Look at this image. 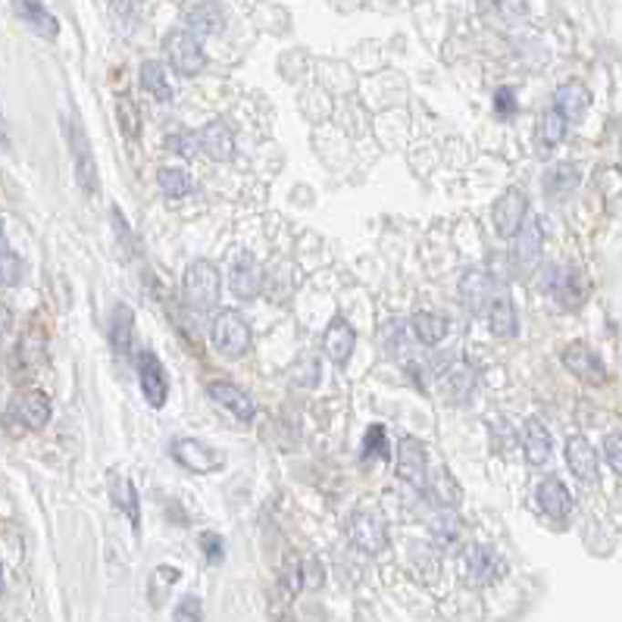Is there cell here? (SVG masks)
Returning a JSON list of instances; mask_svg holds the SVG:
<instances>
[{
	"label": "cell",
	"mask_w": 622,
	"mask_h": 622,
	"mask_svg": "<svg viewBox=\"0 0 622 622\" xmlns=\"http://www.w3.org/2000/svg\"><path fill=\"white\" fill-rule=\"evenodd\" d=\"M185 297L194 310H213L223 295V282H219V269L207 260H194L185 269V279H181Z\"/></svg>",
	"instance_id": "6da1fadb"
},
{
	"label": "cell",
	"mask_w": 622,
	"mask_h": 622,
	"mask_svg": "<svg viewBox=\"0 0 622 622\" xmlns=\"http://www.w3.org/2000/svg\"><path fill=\"white\" fill-rule=\"evenodd\" d=\"M210 335H213V344L216 350L223 357H244L247 350H251V322L241 316L238 310H223L219 316L213 319V328H210Z\"/></svg>",
	"instance_id": "7a4b0ae2"
},
{
	"label": "cell",
	"mask_w": 622,
	"mask_h": 622,
	"mask_svg": "<svg viewBox=\"0 0 622 622\" xmlns=\"http://www.w3.org/2000/svg\"><path fill=\"white\" fill-rule=\"evenodd\" d=\"M166 60L179 76L185 78H194L203 72V63H207V57H203V47L201 41H197L194 32H188V28H175V32L166 35Z\"/></svg>",
	"instance_id": "3957f363"
},
{
	"label": "cell",
	"mask_w": 622,
	"mask_h": 622,
	"mask_svg": "<svg viewBox=\"0 0 622 622\" xmlns=\"http://www.w3.org/2000/svg\"><path fill=\"white\" fill-rule=\"evenodd\" d=\"M460 573L472 588H485V585H494L501 579L507 566L488 544H470L463 551V560H460Z\"/></svg>",
	"instance_id": "277c9868"
},
{
	"label": "cell",
	"mask_w": 622,
	"mask_h": 622,
	"mask_svg": "<svg viewBox=\"0 0 622 622\" xmlns=\"http://www.w3.org/2000/svg\"><path fill=\"white\" fill-rule=\"evenodd\" d=\"M347 532H350V541H354L363 554H372V557L388 547V525L378 510H369V507L357 510V513L350 516Z\"/></svg>",
	"instance_id": "5b68a950"
},
{
	"label": "cell",
	"mask_w": 622,
	"mask_h": 622,
	"mask_svg": "<svg viewBox=\"0 0 622 622\" xmlns=\"http://www.w3.org/2000/svg\"><path fill=\"white\" fill-rule=\"evenodd\" d=\"M175 463H181L192 472H219L225 466V453L213 448V444H203L197 438H175L170 444Z\"/></svg>",
	"instance_id": "8992f818"
},
{
	"label": "cell",
	"mask_w": 622,
	"mask_h": 622,
	"mask_svg": "<svg viewBox=\"0 0 622 622\" xmlns=\"http://www.w3.org/2000/svg\"><path fill=\"white\" fill-rule=\"evenodd\" d=\"M492 219H494L497 235L516 238L519 229L525 225V219H529V197H525V192H519V188H507V192L494 201Z\"/></svg>",
	"instance_id": "52a82bcc"
},
{
	"label": "cell",
	"mask_w": 622,
	"mask_h": 622,
	"mask_svg": "<svg viewBox=\"0 0 622 622\" xmlns=\"http://www.w3.org/2000/svg\"><path fill=\"white\" fill-rule=\"evenodd\" d=\"M66 138H69V150H72V163H76V179L78 185L85 188L88 194L98 192V163H94L91 144H88V135L78 119L66 122Z\"/></svg>",
	"instance_id": "ba28073f"
},
{
	"label": "cell",
	"mask_w": 622,
	"mask_h": 622,
	"mask_svg": "<svg viewBox=\"0 0 622 622\" xmlns=\"http://www.w3.org/2000/svg\"><path fill=\"white\" fill-rule=\"evenodd\" d=\"M229 288H232V295L241 297V301H251V297H257L263 291V269L254 254L241 251L238 257H232Z\"/></svg>",
	"instance_id": "9c48e42d"
},
{
	"label": "cell",
	"mask_w": 622,
	"mask_h": 622,
	"mask_svg": "<svg viewBox=\"0 0 622 622\" xmlns=\"http://www.w3.org/2000/svg\"><path fill=\"white\" fill-rule=\"evenodd\" d=\"M563 366H566L575 378H582V382H588V385L606 382V366L601 363V357L582 341H573L566 350H563Z\"/></svg>",
	"instance_id": "30bf717a"
},
{
	"label": "cell",
	"mask_w": 622,
	"mask_h": 622,
	"mask_svg": "<svg viewBox=\"0 0 622 622\" xmlns=\"http://www.w3.org/2000/svg\"><path fill=\"white\" fill-rule=\"evenodd\" d=\"M398 479L404 485L416 488V492H426L429 488V475H426V448H422L416 438H404L398 448Z\"/></svg>",
	"instance_id": "8fae6325"
},
{
	"label": "cell",
	"mask_w": 622,
	"mask_h": 622,
	"mask_svg": "<svg viewBox=\"0 0 622 622\" xmlns=\"http://www.w3.org/2000/svg\"><path fill=\"white\" fill-rule=\"evenodd\" d=\"M138 378H141V391L153 409H163L170 398V382H166V369L150 350L138 354Z\"/></svg>",
	"instance_id": "7c38bea8"
},
{
	"label": "cell",
	"mask_w": 622,
	"mask_h": 622,
	"mask_svg": "<svg viewBox=\"0 0 622 622\" xmlns=\"http://www.w3.org/2000/svg\"><path fill=\"white\" fill-rule=\"evenodd\" d=\"M197 157H207L213 163H225L235 153V135L225 122H210V126L197 129Z\"/></svg>",
	"instance_id": "4fadbf2b"
},
{
	"label": "cell",
	"mask_w": 622,
	"mask_h": 622,
	"mask_svg": "<svg viewBox=\"0 0 622 622\" xmlns=\"http://www.w3.org/2000/svg\"><path fill=\"white\" fill-rule=\"evenodd\" d=\"M494 288H497V282L488 269H466L463 279H460V297H463L466 306H470V313L488 310L497 297Z\"/></svg>",
	"instance_id": "5bb4252c"
},
{
	"label": "cell",
	"mask_w": 622,
	"mask_h": 622,
	"mask_svg": "<svg viewBox=\"0 0 622 622\" xmlns=\"http://www.w3.org/2000/svg\"><path fill=\"white\" fill-rule=\"evenodd\" d=\"M10 416L19 420L22 429H44L50 422V398L38 388L32 391H22L10 407Z\"/></svg>",
	"instance_id": "9a60e30c"
},
{
	"label": "cell",
	"mask_w": 622,
	"mask_h": 622,
	"mask_svg": "<svg viewBox=\"0 0 622 622\" xmlns=\"http://www.w3.org/2000/svg\"><path fill=\"white\" fill-rule=\"evenodd\" d=\"M207 398L213 400L216 407H223V409H229L232 416H238L241 422H251L254 416H257V404L251 400V394L241 391V388L232 382H210Z\"/></svg>",
	"instance_id": "2e32d148"
},
{
	"label": "cell",
	"mask_w": 622,
	"mask_h": 622,
	"mask_svg": "<svg viewBox=\"0 0 622 622\" xmlns=\"http://www.w3.org/2000/svg\"><path fill=\"white\" fill-rule=\"evenodd\" d=\"M354 347H357V332L350 328V322L344 316H335L328 322L326 335H322V350H326V357L335 366H347Z\"/></svg>",
	"instance_id": "e0dca14e"
},
{
	"label": "cell",
	"mask_w": 622,
	"mask_h": 622,
	"mask_svg": "<svg viewBox=\"0 0 622 622\" xmlns=\"http://www.w3.org/2000/svg\"><path fill=\"white\" fill-rule=\"evenodd\" d=\"M13 13L44 41H57V35H60V22L41 0H13Z\"/></svg>",
	"instance_id": "ac0fdd59"
},
{
	"label": "cell",
	"mask_w": 622,
	"mask_h": 622,
	"mask_svg": "<svg viewBox=\"0 0 622 622\" xmlns=\"http://www.w3.org/2000/svg\"><path fill=\"white\" fill-rule=\"evenodd\" d=\"M566 463L575 479L585 482V485H595L597 482V453L585 435H573L566 441Z\"/></svg>",
	"instance_id": "d6986e66"
},
{
	"label": "cell",
	"mask_w": 622,
	"mask_h": 622,
	"mask_svg": "<svg viewBox=\"0 0 622 622\" xmlns=\"http://www.w3.org/2000/svg\"><path fill=\"white\" fill-rule=\"evenodd\" d=\"M551 431L544 429V422L541 420H525L523 426V453H525V463L529 466H544L547 460H551Z\"/></svg>",
	"instance_id": "ffe728a7"
},
{
	"label": "cell",
	"mask_w": 622,
	"mask_h": 622,
	"mask_svg": "<svg viewBox=\"0 0 622 622\" xmlns=\"http://www.w3.org/2000/svg\"><path fill=\"white\" fill-rule=\"evenodd\" d=\"M538 507L551 519H566L573 513V494H569V488L563 485L557 475H547L538 485Z\"/></svg>",
	"instance_id": "44dd1931"
},
{
	"label": "cell",
	"mask_w": 622,
	"mask_h": 622,
	"mask_svg": "<svg viewBox=\"0 0 622 622\" xmlns=\"http://www.w3.org/2000/svg\"><path fill=\"white\" fill-rule=\"evenodd\" d=\"M541 251H544V232H541V223L538 219H525V225L516 235V251H513L516 266L532 269L541 260Z\"/></svg>",
	"instance_id": "7402d4cb"
},
{
	"label": "cell",
	"mask_w": 622,
	"mask_h": 622,
	"mask_svg": "<svg viewBox=\"0 0 622 622\" xmlns=\"http://www.w3.org/2000/svg\"><path fill=\"white\" fill-rule=\"evenodd\" d=\"M588 104H591V94L585 91L582 85H563V88L554 91V109H557V113L569 122V126L585 119Z\"/></svg>",
	"instance_id": "603a6c76"
},
{
	"label": "cell",
	"mask_w": 622,
	"mask_h": 622,
	"mask_svg": "<svg viewBox=\"0 0 622 622\" xmlns=\"http://www.w3.org/2000/svg\"><path fill=\"white\" fill-rule=\"evenodd\" d=\"M488 326H492V332L497 338H513L519 332V319H516V306L510 301L507 291H501V295L494 297L492 306H488Z\"/></svg>",
	"instance_id": "cb8c5ba5"
},
{
	"label": "cell",
	"mask_w": 622,
	"mask_h": 622,
	"mask_svg": "<svg viewBox=\"0 0 622 622\" xmlns=\"http://www.w3.org/2000/svg\"><path fill=\"white\" fill-rule=\"evenodd\" d=\"M109 497H113V503L119 507V513L131 523V529H138V525H141V507H138V488L131 485V479H126V475H113V482H109Z\"/></svg>",
	"instance_id": "d4e9b609"
},
{
	"label": "cell",
	"mask_w": 622,
	"mask_h": 622,
	"mask_svg": "<svg viewBox=\"0 0 622 622\" xmlns=\"http://www.w3.org/2000/svg\"><path fill=\"white\" fill-rule=\"evenodd\" d=\"M475 378H479V372H475V366L470 360H457L451 366L448 372H444V388H448V394L453 400H470L472 388H475Z\"/></svg>",
	"instance_id": "484cf974"
},
{
	"label": "cell",
	"mask_w": 622,
	"mask_h": 622,
	"mask_svg": "<svg viewBox=\"0 0 622 622\" xmlns=\"http://www.w3.org/2000/svg\"><path fill=\"white\" fill-rule=\"evenodd\" d=\"M409 328H413L416 341L422 344H441L444 338H448L451 332V322L441 316V313H416L413 322H409Z\"/></svg>",
	"instance_id": "4316f807"
},
{
	"label": "cell",
	"mask_w": 622,
	"mask_h": 622,
	"mask_svg": "<svg viewBox=\"0 0 622 622\" xmlns=\"http://www.w3.org/2000/svg\"><path fill=\"white\" fill-rule=\"evenodd\" d=\"M579 181H582L579 166H575V163H557V166H551V170L544 172V192L551 197H563V194L575 192V188H579Z\"/></svg>",
	"instance_id": "83f0119b"
},
{
	"label": "cell",
	"mask_w": 622,
	"mask_h": 622,
	"mask_svg": "<svg viewBox=\"0 0 622 622\" xmlns=\"http://www.w3.org/2000/svg\"><path fill=\"white\" fill-rule=\"evenodd\" d=\"M131 328H135V313L129 310L126 304H116L113 313H109V341L119 354H126L131 344Z\"/></svg>",
	"instance_id": "f1b7e54d"
},
{
	"label": "cell",
	"mask_w": 622,
	"mask_h": 622,
	"mask_svg": "<svg viewBox=\"0 0 622 622\" xmlns=\"http://www.w3.org/2000/svg\"><path fill=\"white\" fill-rule=\"evenodd\" d=\"M141 88L148 94H153L160 104H170L172 100V88H170V82H166V72L157 60H148L141 66Z\"/></svg>",
	"instance_id": "f546056e"
},
{
	"label": "cell",
	"mask_w": 622,
	"mask_h": 622,
	"mask_svg": "<svg viewBox=\"0 0 622 622\" xmlns=\"http://www.w3.org/2000/svg\"><path fill=\"white\" fill-rule=\"evenodd\" d=\"M157 188L166 197H185V194H192L194 181H192V175L185 170H179V166H163V170L157 172Z\"/></svg>",
	"instance_id": "4dcf8cb0"
},
{
	"label": "cell",
	"mask_w": 622,
	"mask_h": 622,
	"mask_svg": "<svg viewBox=\"0 0 622 622\" xmlns=\"http://www.w3.org/2000/svg\"><path fill=\"white\" fill-rule=\"evenodd\" d=\"M223 28V13L216 4H197L188 13V32H201V35H213Z\"/></svg>",
	"instance_id": "1f68e13d"
},
{
	"label": "cell",
	"mask_w": 622,
	"mask_h": 622,
	"mask_svg": "<svg viewBox=\"0 0 622 622\" xmlns=\"http://www.w3.org/2000/svg\"><path fill=\"white\" fill-rule=\"evenodd\" d=\"M566 126H569V122L563 119L557 109L547 107L544 113H541V119H538V138L547 144V148H554V144L563 141V135H566Z\"/></svg>",
	"instance_id": "d6a6232c"
},
{
	"label": "cell",
	"mask_w": 622,
	"mask_h": 622,
	"mask_svg": "<svg viewBox=\"0 0 622 622\" xmlns=\"http://www.w3.org/2000/svg\"><path fill=\"white\" fill-rule=\"evenodd\" d=\"M363 460L366 463H376V460H388V435L385 426H369L363 438Z\"/></svg>",
	"instance_id": "836d02e7"
},
{
	"label": "cell",
	"mask_w": 622,
	"mask_h": 622,
	"mask_svg": "<svg viewBox=\"0 0 622 622\" xmlns=\"http://www.w3.org/2000/svg\"><path fill=\"white\" fill-rule=\"evenodd\" d=\"M409 335H413V328H407V322H391V326L385 328V344L388 350H391L394 357H409Z\"/></svg>",
	"instance_id": "e575fe53"
},
{
	"label": "cell",
	"mask_w": 622,
	"mask_h": 622,
	"mask_svg": "<svg viewBox=\"0 0 622 622\" xmlns=\"http://www.w3.org/2000/svg\"><path fill=\"white\" fill-rule=\"evenodd\" d=\"M291 378H295L297 385L301 388H316L319 382V363H316V357H301L295 366H291Z\"/></svg>",
	"instance_id": "d590c367"
},
{
	"label": "cell",
	"mask_w": 622,
	"mask_h": 622,
	"mask_svg": "<svg viewBox=\"0 0 622 622\" xmlns=\"http://www.w3.org/2000/svg\"><path fill=\"white\" fill-rule=\"evenodd\" d=\"M22 260L13 251H0V285H19L22 282Z\"/></svg>",
	"instance_id": "8d00e7d4"
},
{
	"label": "cell",
	"mask_w": 622,
	"mask_h": 622,
	"mask_svg": "<svg viewBox=\"0 0 622 622\" xmlns=\"http://www.w3.org/2000/svg\"><path fill=\"white\" fill-rule=\"evenodd\" d=\"M201 619H203V604H201V597L185 595L179 604H175L172 622H201Z\"/></svg>",
	"instance_id": "74e56055"
},
{
	"label": "cell",
	"mask_w": 622,
	"mask_h": 622,
	"mask_svg": "<svg viewBox=\"0 0 622 622\" xmlns=\"http://www.w3.org/2000/svg\"><path fill=\"white\" fill-rule=\"evenodd\" d=\"M175 579H179V569H172V566H160L157 569V573H153L150 575V601L153 604H160V601H163V595H166V591H170V585L175 582Z\"/></svg>",
	"instance_id": "f35d334b"
},
{
	"label": "cell",
	"mask_w": 622,
	"mask_h": 622,
	"mask_svg": "<svg viewBox=\"0 0 622 622\" xmlns=\"http://www.w3.org/2000/svg\"><path fill=\"white\" fill-rule=\"evenodd\" d=\"M429 525H431V532H435L438 538H444V541H453V538L460 535V519L453 516L448 507H444L441 513H438L435 519H431Z\"/></svg>",
	"instance_id": "ab89813d"
},
{
	"label": "cell",
	"mask_w": 622,
	"mask_h": 622,
	"mask_svg": "<svg viewBox=\"0 0 622 622\" xmlns=\"http://www.w3.org/2000/svg\"><path fill=\"white\" fill-rule=\"evenodd\" d=\"M604 457L610 463V470L622 475V431H613V435L604 438Z\"/></svg>",
	"instance_id": "60d3db41"
},
{
	"label": "cell",
	"mask_w": 622,
	"mask_h": 622,
	"mask_svg": "<svg viewBox=\"0 0 622 622\" xmlns=\"http://www.w3.org/2000/svg\"><path fill=\"white\" fill-rule=\"evenodd\" d=\"M119 122H122V131H126L129 138L138 135V109H135V100L129 98H119Z\"/></svg>",
	"instance_id": "b9f144b4"
},
{
	"label": "cell",
	"mask_w": 622,
	"mask_h": 622,
	"mask_svg": "<svg viewBox=\"0 0 622 622\" xmlns=\"http://www.w3.org/2000/svg\"><path fill=\"white\" fill-rule=\"evenodd\" d=\"M201 551H203V557H207L210 563H219V560H223V554H225L223 538H219L216 532H203V535H201Z\"/></svg>",
	"instance_id": "7bdbcfd3"
},
{
	"label": "cell",
	"mask_w": 622,
	"mask_h": 622,
	"mask_svg": "<svg viewBox=\"0 0 622 622\" xmlns=\"http://www.w3.org/2000/svg\"><path fill=\"white\" fill-rule=\"evenodd\" d=\"M601 192H604V197H610V201L622 194V170L610 166V170L601 172Z\"/></svg>",
	"instance_id": "ee69618b"
},
{
	"label": "cell",
	"mask_w": 622,
	"mask_h": 622,
	"mask_svg": "<svg viewBox=\"0 0 622 622\" xmlns=\"http://www.w3.org/2000/svg\"><path fill=\"white\" fill-rule=\"evenodd\" d=\"M170 150L181 153V157H197V138H194V131H185V135H172L170 138Z\"/></svg>",
	"instance_id": "f6af8a7d"
},
{
	"label": "cell",
	"mask_w": 622,
	"mask_h": 622,
	"mask_svg": "<svg viewBox=\"0 0 622 622\" xmlns=\"http://www.w3.org/2000/svg\"><path fill=\"white\" fill-rule=\"evenodd\" d=\"M494 109H497V116H513L516 113V91L513 88H501V91L494 94Z\"/></svg>",
	"instance_id": "bcb514c9"
},
{
	"label": "cell",
	"mask_w": 622,
	"mask_h": 622,
	"mask_svg": "<svg viewBox=\"0 0 622 622\" xmlns=\"http://www.w3.org/2000/svg\"><path fill=\"white\" fill-rule=\"evenodd\" d=\"M304 585H310V588H319L322 585V569L313 557L304 560Z\"/></svg>",
	"instance_id": "7dc6e473"
},
{
	"label": "cell",
	"mask_w": 622,
	"mask_h": 622,
	"mask_svg": "<svg viewBox=\"0 0 622 622\" xmlns=\"http://www.w3.org/2000/svg\"><path fill=\"white\" fill-rule=\"evenodd\" d=\"M10 326H13V313H10V306H6V304H0V335H4Z\"/></svg>",
	"instance_id": "c3c4849f"
},
{
	"label": "cell",
	"mask_w": 622,
	"mask_h": 622,
	"mask_svg": "<svg viewBox=\"0 0 622 622\" xmlns=\"http://www.w3.org/2000/svg\"><path fill=\"white\" fill-rule=\"evenodd\" d=\"M0 144H4V148H10V135H6V119H4V113H0Z\"/></svg>",
	"instance_id": "681fc988"
},
{
	"label": "cell",
	"mask_w": 622,
	"mask_h": 622,
	"mask_svg": "<svg viewBox=\"0 0 622 622\" xmlns=\"http://www.w3.org/2000/svg\"><path fill=\"white\" fill-rule=\"evenodd\" d=\"M0 251H6V235H4V219H0Z\"/></svg>",
	"instance_id": "f907efd6"
},
{
	"label": "cell",
	"mask_w": 622,
	"mask_h": 622,
	"mask_svg": "<svg viewBox=\"0 0 622 622\" xmlns=\"http://www.w3.org/2000/svg\"><path fill=\"white\" fill-rule=\"evenodd\" d=\"M0 591H4V566H0Z\"/></svg>",
	"instance_id": "816d5d0a"
}]
</instances>
